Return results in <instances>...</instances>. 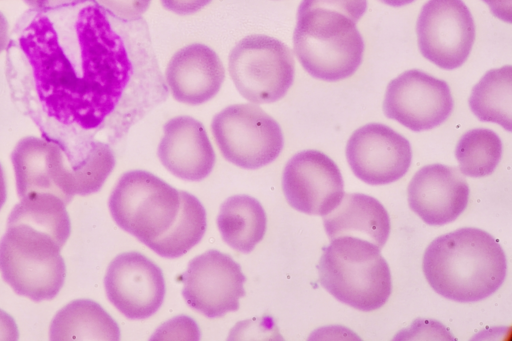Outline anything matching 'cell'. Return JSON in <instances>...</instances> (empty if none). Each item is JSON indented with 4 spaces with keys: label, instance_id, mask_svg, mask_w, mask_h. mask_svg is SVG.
I'll return each mask as SVG.
<instances>
[{
    "label": "cell",
    "instance_id": "obj_26",
    "mask_svg": "<svg viewBox=\"0 0 512 341\" xmlns=\"http://www.w3.org/2000/svg\"><path fill=\"white\" fill-rule=\"evenodd\" d=\"M114 16L133 21L140 19L148 10L151 0H96Z\"/></svg>",
    "mask_w": 512,
    "mask_h": 341
},
{
    "label": "cell",
    "instance_id": "obj_10",
    "mask_svg": "<svg viewBox=\"0 0 512 341\" xmlns=\"http://www.w3.org/2000/svg\"><path fill=\"white\" fill-rule=\"evenodd\" d=\"M453 105L450 88L444 80L411 69L389 82L383 111L410 130L423 131L443 123Z\"/></svg>",
    "mask_w": 512,
    "mask_h": 341
},
{
    "label": "cell",
    "instance_id": "obj_9",
    "mask_svg": "<svg viewBox=\"0 0 512 341\" xmlns=\"http://www.w3.org/2000/svg\"><path fill=\"white\" fill-rule=\"evenodd\" d=\"M416 33L424 58L451 70L467 60L475 40V25L462 0H428L418 16Z\"/></svg>",
    "mask_w": 512,
    "mask_h": 341
},
{
    "label": "cell",
    "instance_id": "obj_21",
    "mask_svg": "<svg viewBox=\"0 0 512 341\" xmlns=\"http://www.w3.org/2000/svg\"><path fill=\"white\" fill-rule=\"evenodd\" d=\"M266 213L260 202L248 195L226 199L217 217L223 240L242 253L251 252L266 232Z\"/></svg>",
    "mask_w": 512,
    "mask_h": 341
},
{
    "label": "cell",
    "instance_id": "obj_5",
    "mask_svg": "<svg viewBox=\"0 0 512 341\" xmlns=\"http://www.w3.org/2000/svg\"><path fill=\"white\" fill-rule=\"evenodd\" d=\"M0 242V272L19 295L33 301L53 299L66 277L64 246L51 234L24 223H8Z\"/></svg>",
    "mask_w": 512,
    "mask_h": 341
},
{
    "label": "cell",
    "instance_id": "obj_18",
    "mask_svg": "<svg viewBox=\"0 0 512 341\" xmlns=\"http://www.w3.org/2000/svg\"><path fill=\"white\" fill-rule=\"evenodd\" d=\"M173 98L181 103L199 105L212 99L225 78L222 61L214 50L193 43L178 50L165 71Z\"/></svg>",
    "mask_w": 512,
    "mask_h": 341
},
{
    "label": "cell",
    "instance_id": "obj_24",
    "mask_svg": "<svg viewBox=\"0 0 512 341\" xmlns=\"http://www.w3.org/2000/svg\"><path fill=\"white\" fill-rule=\"evenodd\" d=\"M455 156L459 170L470 177H484L492 174L502 156L499 136L487 128L467 131L458 141Z\"/></svg>",
    "mask_w": 512,
    "mask_h": 341
},
{
    "label": "cell",
    "instance_id": "obj_4",
    "mask_svg": "<svg viewBox=\"0 0 512 341\" xmlns=\"http://www.w3.org/2000/svg\"><path fill=\"white\" fill-rule=\"evenodd\" d=\"M380 249L354 236L331 240L318 263L321 285L336 299L368 312L382 307L392 291L389 266Z\"/></svg>",
    "mask_w": 512,
    "mask_h": 341
},
{
    "label": "cell",
    "instance_id": "obj_28",
    "mask_svg": "<svg viewBox=\"0 0 512 341\" xmlns=\"http://www.w3.org/2000/svg\"><path fill=\"white\" fill-rule=\"evenodd\" d=\"M19 338V332L14 319L0 309V340L15 341Z\"/></svg>",
    "mask_w": 512,
    "mask_h": 341
},
{
    "label": "cell",
    "instance_id": "obj_14",
    "mask_svg": "<svg viewBox=\"0 0 512 341\" xmlns=\"http://www.w3.org/2000/svg\"><path fill=\"white\" fill-rule=\"evenodd\" d=\"M110 302L130 319H145L161 306L165 281L161 269L138 252L116 256L104 279Z\"/></svg>",
    "mask_w": 512,
    "mask_h": 341
},
{
    "label": "cell",
    "instance_id": "obj_33",
    "mask_svg": "<svg viewBox=\"0 0 512 341\" xmlns=\"http://www.w3.org/2000/svg\"><path fill=\"white\" fill-rule=\"evenodd\" d=\"M379 1H381L382 3L389 5V6L399 7V6L407 5L411 2H413L414 0H379Z\"/></svg>",
    "mask_w": 512,
    "mask_h": 341
},
{
    "label": "cell",
    "instance_id": "obj_1",
    "mask_svg": "<svg viewBox=\"0 0 512 341\" xmlns=\"http://www.w3.org/2000/svg\"><path fill=\"white\" fill-rule=\"evenodd\" d=\"M6 48L12 99L72 169L114 116L167 96L145 20H122L96 0L32 10Z\"/></svg>",
    "mask_w": 512,
    "mask_h": 341
},
{
    "label": "cell",
    "instance_id": "obj_31",
    "mask_svg": "<svg viewBox=\"0 0 512 341\" xmlns=\"http://www.w3.org/2000/svg\"><path fill=\"white\" fill-rule=\"evenodd\" d=\"M9 42V27L5 16L0 12V53L6 49Z\"/></svg>",
    "mask_w": 512,
    "mask_h": 341
},
{
    "label": "cell",
    "instance_id": "obj_25",
    "mask_svg": "<svg viewBox=\"0 0 512 341\" xmlns=\"http://www.w3.org/2000/svg\"><path fill=\"white\" fill-rule=\"evenodd\" d=\"M115 165L113 152L108 144L98 141L86 158L73 168L76 194L97 192Z\"/></svg>",
    "mask_w": 512,
    "mask_h": 341
},
{
    "label": "cell",
    "instance_id": "obj_30",
    "mask_svg": "<svg viewBox=\"0 0 512 341\" xmlns=\"http://www.w3.org/2000/svg\"><path fill=\"white\" fill-rule=\"evenodd\" d=\"M33 10L50 11L75 5L82 0H24Z\"/></svg>",
    "mask_w": 512,
    "mask_h": 341
},
{
    "label": "cell",
    "instance_id": "obj_19",
    "mask_svg": "<svg viewBox=\"0 0 512 341\" xmlns=\"http://www.w3.org/2000/svg\"><path fill=\"white\" fill-rule=\"evenodd\" d=\"M330 240L354 236L376 245L380 250L390 233V218L384 206L362 193L344 194L339 204L323 219Z\"/></svg>",
    "mask_w": 512,
    "mask_h": 341
},
{
    "label": "cell",
    "instance_id": "obj_20",
    "mask_svg": "<svg viewBox=\"0 0 512 341\" xmlns=\"http://www.w3.org/2000/svg\"><path fill=\"white\" fill-rule=\"evenodd\" d=\"M120 338V330L114 319L96 302L77 299L57 312L50 325V339L109 340Z\"/></svg>",
    "mask_w": 512,
    "mask_h": 341
},
{
    "label": "cell",
    "instance_id": "obj_16",
    "mask_svg": "<svg viewBox=\"0 0 512 341\" xmlns=\"http://www.w3.org/2000/svg\"><path fill=\"white\" fill-rule=\"evenodd\" d=\"M408 203L428 225L454 221L466 209L469 185L455 167L430 164L418 170L407 188Z\"/></svg>",
    "mask_w": 512,
    "mask_h": 341
},
{
    "label": "cell",
    "instance_id": "obj_22",
    "mask_svg": "<svg viewBox=\"0 0 512 341\" xmlns=\"http://www.w3.org/2000/svg\"><path fill=\"white\" fill-rule=\"evenodd\" d=\"M469 106L481 121L494 122L511 131L512 67L491 69L473 87Z\"/></svg>",
    "mask_w": 512,
    "mask_h": 341
},
{
    "label": "cell",
    "instance_id": "obj_2",
    "mask_svg": "<svg viewBox=\"0 0 512 341\" xmlns=\"http://www.w3.org/2000/svg\"><path fill=\"white\" fill-rule=\"evenodd\" d=\"M367 0H302L293 34L295 54L313 77L338 81L362 63L364 42L356 23Z\"/></svg>",
    "mask_w": 512,
    "mask_h": 341
},
{
    "label": "cell",
    "instance_id": "obj_15",
    "mask_svg": "<svg viewBox=\"0 0 512 341\" xmlns=\"http://www.w3.org/2000/svg\"><path fill=\"white\" fill-rule=\"evenodd\" d=\"M11 159L20 199L50 194L67 205L76 194L73 170L57 144L25 137L17 143Z\"/></svg>",
    "mask_w": 512,
    "mask_h": 341
},
{
    "label": "cell",
    "instance_id": "obj_32",
    "mask_svg": "<svg viewBox=\"0 0 512 341\" xmlns=\"http://www.w3.org/2000/svg\"><path fill=\"white\" fill-rule=\"evenodd\" d=\"M6 197H7L6 183H5L3 169L0 164V209L2 208V206L4 205V203L6 201Z\"/></svg>",
    "mask_w": 512,
    "mask_h": 341
},
{
    "label": "cell",
    "instance_id": "obj_12",
    "mask_svg": "<svg viewBox=\"0 0 512 341\" xmlns=\"http://www.w3.org/2000/svg\"><path fill=\"white\" fill-rule=\"evenodd\" d=\"M282 188L294 209L325 216L341 201L344 183L336 163L317 150L294 155L283 171Z\"/></svg>",
    "mask_w": 512,
    "mask_h": 341
},
{
    "label": "cell",
    "instance_id": "obj_7",
    "mask_svg": "<svg viewBox=\"0 0 512 341\" xmlns=\"http://www.w3.org/2000/svg\"><path fill=\"white\" fill-rule=\"evenodd\" d=\"M228 70L246 100L264 104L286 95L294 80L295 63L286 44L271 36L253 34L233 47Z\"/></svg>",
    "mask_w": 512,
    "mask_h": 341
},
{
    "label": "cell",
    "instance_id": "obj_3",
    "mask_svg": "<svg viewBox=\"0 0 512 341\" xmlns=\"http://www.w3.org/2000/svg\"><path fill=\"white\" fill-rule=\"evenodd\" d=\"M422 268L435 292L464 303L496 292L505 280L507 261L488 232L463 227L435 238L425 250Z\"/></svg>",
    "mask_w": 512,
    "mask_h": 341
},
{
    "label": "cell",
    "instance_id": "obj_23",
    "mask_svg": "<svg viewBox=\"0 0 512 341\" xmlns=\"http://www.w3.org/2000/svg\"><path fill=\"white\" fill-rule=\"evenodd\" d=\"M206 223V211L201 202L192 194L180 191V207L174 223L147 246L163 257H180L201 240Z\"/></svg>",
    "mask_w": 512,
    "mask_h": 341
},
{
    "label": "cell",
    "instance_id": "obj_17",
    "mask_svg": "<svg viewBox=\"0 0 512 341\" xmlns=\"http://www.w3.org/2000/svg\"><path fill=\"white\" fill-rule=\"evenodd\" d=\"M158 157L169 172L189 181L207 177L216 160L204 126L190 116H177L166 122Z\"/></svg>",
    "mask_w": 512,
    "mask_h": 341
},
{
    "label": "cell",
    "instance_id": "obj_11",
    "mask_svg": "<svg viewBox=\"0 0 512 341\" xmlns=\"http://www.w3.org/2000/svg\"><path fill=\"white\" fill-rule=\"evenodd\" d=\"M245 276L229 255L208 250L193 258L183 276V297L194 310L220 317L239 308Z\"/></svg>",
    "mask_w": 512,
    "mask_h": 341
},
{
    "label": "cell",
    "instance_id": "obj_27",
    "mask_svg": "<svg viewBox=\"0 0 512 341\" xmlns=\"http://www.w3.org/2000/svg\"><path fill=\"white\" fill-rule=\"evenodd\" d=\"M169 11L179 15L196 13L207 6L212 0H160Z\"/></svg>",
    "mask_w": 512,
    "mask_h": 341
},
{
    "label": "cell",
    "instance_id": "obj_8",
    "mask_svg": "<svg viewBox=\"0 0 512 341\" xmlns=\"http://www.w3.org/2000/svg\"><path fill=\"white\" fill-rule=\"evenodd\" d=\"M211 129L223 157L241 168L263 167L274 161L283 148L277 121L252 103L226 107L214 116Z\"/></svg>",
    "mask_w": 512,
    "mask_h": 341
},
{
    "label": "cell",
    "instance_id": "obj_29",
    "mask_svg": "<svg viewBox=\"0 0 512 341\" xmlns=\"http://www.w3.org/2000/svg\"><path fill=\"white\" fill-rule=\"evenodd\" d=\"M490 8L493 15L502 21L510 23L512 20V0H482Z\"/></svg>",
    "mask_w": 512,
    "mask_h": 341
},
{
    "label": "cell",
    "instance_id": "obj_6",
    "mask_svg": "<svg viewBox=\"0 0 512 341\" xmlns=\"http://www.w3.org/2000/svg\"><path fill=\"white\" fill-rule=\"evenodd\" d=\"M179 207L180 191L143 170L125 173L109 199L116 224L146 245L169 230Z\"/></svg>",
    "mask_w": 512,
    "mask_h": 341
},
{
    "label": "cell",
    "instance_id": "obj_13",
    "mask_svg": "<svg viewBox=\"0 0 512 341\" xmlns=\"http://www.w3.org/2000/svg\"><path fill=\"white\" fill-rule=\"evenodd\" d=\"M346 158L360 180L370 185H384L406 174L412 151L409 141L389 126L369 123L350 136Z\"/></svg>",
    "mask_w": 512,
    "mask_h": 341
}]
</instances>
